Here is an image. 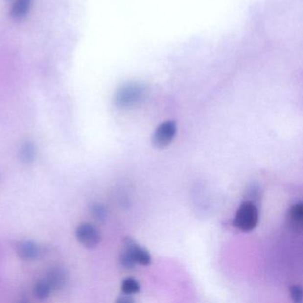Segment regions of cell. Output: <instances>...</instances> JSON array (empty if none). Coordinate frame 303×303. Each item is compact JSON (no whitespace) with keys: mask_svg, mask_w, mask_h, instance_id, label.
I'll return each instance as SVG.
<instances>
[{"mask_svg":"<svg viewBox=\"0 0 303 303\" xmlns=\"http://www.w3.org/2000/svg\"><path fill=\"white\" fill-rule=\"evenodd\" d=\"M259 221L258 208L252 201L246 200L238 207L233 225L243 231H251L257 226Z\"/></svg>","mask_w":303,"mask_h":303,"instance_id":"1","label":"cell"},{"mask_svg":"<svg viewBox=\"0 0 303 303\" xmlns=\"http://www.w3.org/2000/svg\"><path fill=\"white\" fill-rule=\"evenodd\" d=\"M144 94V89L136 84H129L121 87L115 95L117 106L122 108L135 106Z\"/></svg>","mask_w":303,"mask_h":303,"instance_id":"2","label":"cell"},{"mask_svg":"<svg viewBox=\"0 0 303 303\" xmlns=\"http://www.w3.org/2000/svg\"><path fill=\"white\" fill-rule=\"evenodd\" d=\"M177 133V125L174 121H165L160 124L152 135V144L158 149H164L172 143Z\"/></svg>","mask_w":303,"mask_h":303,"instance_id":"3","label":"cell"},{"mask_svg":"<svg viewBox=\"0 0 303 303\" xmlns=\"http://www.w3.org/2000/svg\"><path fill=\"white\" fill-rule=\"evenodd\" d=\"M76 236L87 248L96 247L101 240V232L91 223H82L77 227Z\"/></svg>","mask_w":303,"mask_h":303,"instance_id":"4","label":"cell"},{"mask_svg":"<svg viewBox=\"0 0 303 303\" xmlns=\"http://www.w3.org/2000/svg\"><path fill=\"white\" fill-rule=\"evenodd\" d=\"M124 248L130 253L136 263L143 266H149L151 263V256L149 255V251L140 246L133 238L125 237Z\"/></svg>","mask_w":303,"mask_h":303,"instance_id":"5","label":"cell"},{"mask_svg":"<svg viewBox=\"0 0 303 303\" xmlns=\"http://www.w3.org/2000/svg\"><path fill=\"white\" fill-rule=\"evenodd\" d=\"M287 223L294 232H302L303 228V205L299 202L290 208L287 214Z\"/></svg>","mask_w":303,"mask_h":303,"instance_id":"6","label":"cell"},{"mask_svg":"<svg viewBox=\"0 0 303 303\" xmlns=\"http://www.w3.org/2000/svg\"><path fill=\"white\" fill-rule=\"evenodd\" d=\"M16 252L22 260H34L40 255L39 246L31 241H23L16 246Z\"/></svg>","mask_w":303,"mask_h":303,"instance_id":"7","label":"cell"},{"mask_svg":"<svg viewBox=\"0 0 303 303\" xmlns=\"http://www.w3.org/2000/svg\"><path fill=\"white\" fill-rule=\"evenodd\" d=\"M68 275L62 268H55L49 271L46 280L48 282L52 290H59L64 287L67 282Z\"/></svg>","mask_w":303,"mask_h":303,"instance_id":"8","label":"cell"},{"mask_svg":"<svg viewBox=\"0 0 303 303\" xmlns=\"http://www.w3.org/2000/svg\"><path fill=\"white\" fill-rule=\"evenodd\" d=\"M31 6V0H15L11 9V15L15 19H22L28 15Z\"/></svg>","mask_w":303,"mask_h":303,"instance_id":"9","label":"cell"},{"mask_svg":"<svg viewBox=\"0 0 303 303\" xmlns=\"http://www.w3.org/2000/svg\"><path fill=\"white\" fill-rule=\"evenodd\" d=\"M52 292V288L46 279L38 281L34 286V294L39 300L47 298Z\"/></svg>","mask_w":303,"mask_h":303,"instance_id":"10","label":"cell"},{"mask_svg":"<svg viewBox=\"0 0 303 303\" xmlns=\"http://www.w3.org/2000/svg\"><path fill=\"white\" fill-rule=\"evenodd\" d=\"M121 290L124 294L133 295V294L139 293L140 291V285L137 280H135L133 278H128L122 282Z\"/></svg>","mask_w":303,"mask_h":303,"instance_id":"11","label":"cell"},{"mask_svg":"<svg viewBox=\"0 0 303 303\" xmlns=\"http://www.w3.org/2000/svg\"><path fill=\"white\" fill-rule=\"evenodd\" d=\"M21 158L24 163H31L35 159V148L30 142L25 143L21 149Z\"/></svg>","mask_w":303,"mask_h":303,"instance_id":"12","label":"cell"},{"mask_svg":"<svg viewBox=\"0 0 303 303\" xmlns=\"http://www.w3.org/2000/svg\"><path fill=\"white\" fill-rule=\"evenodd\" d=\"M90 212H91L92 215L94 217V219L100 221H104L106 219L107 214H108L106 207L100 203L93 204L91 207Z\"/></svg>","mask_w":303,"mask_h":303,"instance_id":"13","label":"cell"},{"mask_svg":"<svg viewBox=\"0 0 303 303\" xmlns=\"http://www.w3.org/2000/svg\"><path fill=\"white\" fill-rule=\"evenodd\" d=\"M120 263L124 268L127 270H133L136 266V262L134 260L133 256L130 255V253L127 250L124 249L120 255Z\"/></svg>","mask_w":303,"mask_h":303,"instance_id":"14","label":"cell"},{"mask_svg":"<svg viewBox=\"0 0 303 303\" xmlns=\"http://www.w3.org/2000/svg\"><path fill=\"white\" fill-rule=\"evenodd\" d=\"M290 294L294 303H301L303 299V289L300 285H294L290 288Z\"/></svg>","mask_w":303,"mask_h":303,"instance_id":"15","label":"cell"},{"mask_svg":"<svg viewBox=\"0 0 303 303\" xmlns=\"http://www.w3.org/2000/svg\"><path fill=\"white\" fill-rule=\"evenodd\" d=\"M134 299L131 297L128 294H124L123 296H120L119 298L117 300V303H134Z\"/></svg>","mask_w":303,"mask_h":303,"instance_id":"16","label":"cell"}]
</instances>
